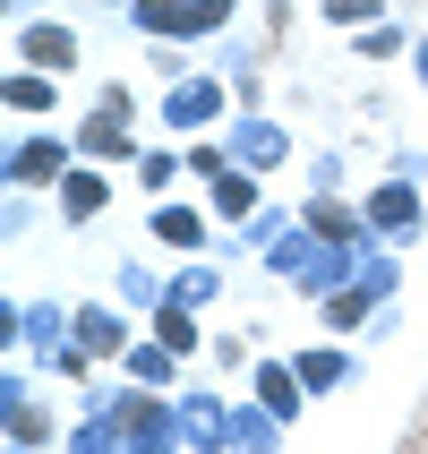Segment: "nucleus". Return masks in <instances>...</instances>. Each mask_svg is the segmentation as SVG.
<instances>
[]
</instances>
